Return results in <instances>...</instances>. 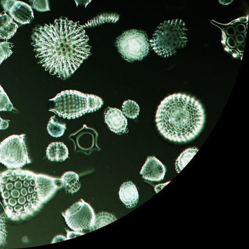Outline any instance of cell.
I'll use <instances>...</instances> for the list:
<instances>
[{
    "label": "cell",
    "mask_w": 249,
    "mask_h": 249,
    "mask_svg": "<svg viewBox=\"0 0 249 249\" xmlns=\"http://www.w3.org/2000/svg\"><path fill=\"white\" fill-rule=\"evenodd\" d=\"M79 179V176L77 173L73 171H68L63 174L60 180L62 186L64 188L66 192L72 194L80 188Z\"/></svg>",
    "instance_id": "2e32d148"
},
{
    "label": "cell",
    "mask_w": 249,
    "mask_h": 249,
    "mask_svg": "<svg viewBox=\"0 0 249 249\" xmlns=\"http://www.w3.org/2000/svg\"><path fill=\"white\" fill-rule=\"evenodd\" d=\"M155 118L157 128L165 138L185 142L195 139L201 131L205 113L195 97L178 93L169 95L161 102Z\"/></svg>",
    "instance_id": "3957f363"
},
{
    "label": "cell",
    "mask_w": 249,
    "mask_h": 249,
    "mask_svg": "<svg viewBox=\"0 0 249 249\" xmlns=\"http://www.w3.org/2000/svg\"><path fill=\"white\" fill-rule=\"evenodd\" d=\"M7 231L5 217L0 209V246L3 245L6 241Z\"/></svg>",
    "instance_id": "d4e9b609"
},
{
    "label": "cell",
    "mask_w": 249,
    "mask_h": 249,
    "mask_svg": "<svg viewBox=\"0 0 249 249\" xmlns=\"http://www.w3.org/2000/svg\"><path fill=\"white\" fill-rule=\"evenodd\" d=\"M170 181L166 182L165 183L160 184L156 185L155 187V191L156 193H158L161 189H162L166 184H167Z\"/></svg>",
    "instance_id": "f1b7e54d"
},
{
    "label": "cell",
    "mask_w": 249,
    "mask_h": 249,
    "mask_svg": "<svg viewBox=\"0 0 249 249\" xmlns=\"http://www.w3.org/2000/svg\"><path fill=\"white\" fill-rule=\"evenodd\" d=\"M115 45L122 57L130 62L142 60L149 51L147 36L141 30L124 32L117 38Z\"/></svg>",
    "instance_id": "52a82bcc"
},
{
    "label": "cell",
    "mask_w": 249,
    "mask_h": 249,
    "mask_svg": "<svg viewBox=\"0 0 249 249\" xmlns=\"http://www.w3.org/2000/svg\"><path fill=\"white\" fill-rule=\"evenodd\" d=\"M62 214L68 227L74 231L92 229L95 214L91 206L83 199L74 203Z\"/></svg>",
    "instance_id": "9c48e42d"
},
{
    "label": "cell",
    "mask_w": 249,
    "mask_h": 249,
    "mask_svg": "<svg viewBox=\"0 0 249 249\" xmlns=\"http://www.w3.org/2000/svg\"><path fill=\"white\" fill-rule=\"evenodd\" d=\"M91 0H74L77 6H80L84 7H86Z\"/></svg>",
    "instance_id": "484cf974"
},
{
    "label": "cell",
    "mask_w": 249,
    "mask_h": 249,
    "mask_svg": "<svg viewBox=\"0 0 249 249\" xmlns=\"http://www.w3.org/2000/svg\"><path fill=\"white\" fill-rule=\"evenodd\" d=\"M12 43L5 41L0 42V65L13 53Z\"/></svg>",
    "instance_id": "603a6c76"
},
{
    "label": "cell",
    "mask_w": 249,
    "mask_h": 249,
    "mask_svg": "<svg viewBox=\"0 0 249 249\" xmlns=\"http://www.w3.org/2000/svg\"><path fill=\"white\" fill-rule=\"evenodd\" d=\"M14 109L8 95L0 85V111H12Z\"/></svg>",
    "instance_id": "7402d4cb"
},
{
    "label": "cell",
    "mask_w": 249,
    "mask_h": 249,
    "mask_svg": "<svg viewBox=\"0 0 249 249\" xmlns=\"http://www.w3.org/2000/svg\"><path fill=\"white\" fill-rule=\"evenodd\" d=\"M18 25L13 18L3 12L0 14V38L8 40L16 33Z\"/></svg>",
    "instance_id": "9a60e30c"
},
{
    "label": "cell",
    "mask_w": 249,
    "mask_h": 249,
    "mask_svg": "<svg viewBox=\"0 0 249 249\" xmlns=\"http://www.w3.org/2000/svg\"><path fill=\"white\" fill-rule=\"evenodd\" d=\"M166 173V168L155 156H149L142 167L140 174L147 180L158 182L162 180Z\"/></svg>",
    "instance_id": "8fae6325"
},
{
    "label": "cell",
    "mask_w": 249,
    "mask_h": 249,
    "mask_svg": "<svg viewBox=\"0 0 249 249\" xmlns=\"http://www.w3.org/2000/svg\"><path fill=\"white\" fill-rule=\"evenodd\" d=\"M185 23L176 19L165 21L155 31L150 45L159 55L168 57L175 54L177 50L184 47L187 42Z\"/></svg>",
    "instance_id": "5b68a950"
},
{
    "label": "cell",
    "mask_w": 249,
    "mask_h": 249,
    "mask_svg": "<svg viewBox=\"0 0 249 249\" xmlns=\"http://www.w3.org/2000/svg\"><path fill=\"white\" fill-rule=\"evenodd\" d=\"M53 106L49 111L63 118L75 119L87 113L93 112L104 104L99 96L74 90L62 91L49 100Z\"/></svg>",
    "instance_id": "277c9868"
},
{
    "label": "cell",
    "mask_w": 249,
    "mask_h": 249,
    "mask_svg": "<svg viewBox=\"0 0 249 249\" xmlns=\"http://www.w3.org/2000/svg\"><path fill=\"white\" fill-rule=\"evenodd\" d=\"M222 31L221 43L233 57L242 59L247 33L248 16L239 18L228 24L212 20Z\"/></svg>",
    "instance_id": "8992f818"
},
{
    "label": "cell",
    "mask_w": 249,
    "mask_h": 249,
    "mask_svg": "<svg viewBox=\"0 0 249 249\" xmlns=\"http://www.w3.org/2000/svg\"><path fill=\"white\" fill-rule=\"evenodd\" d=\"M32 38L38 63L63 80L70 77L91 54L83 26L66 18L39 27Z\"/></svg>",
    "instance_id": "6da1fadb"
},
{
    "label": "cell",
    "mask_w": 249,
    "mask_h": 249,
    "mask_svg": "<svg viewBox=\"0 0 249 249\" xmlns=\"http://www.w3.org/2000/svg\"><path fill=\"white\" fill-rule=\"evenodd\" d=\"M67 231L68 232L67 233V239H71V238H73L75 236H77L78 235H81L82 234H84L85 233H80V232H77V231H70L67 230Z\"/></svg>",
    "instance_id": "4316f807"
},
{
    "label": "cell",
    "mask_w": 249,
    "mask_h": 249,
    "mask_svg": "<svg viewBox=\"0 0 249 249\" xmlns=\"http://www.w3.org/2000/svg\"><path fill=\"white\" fill-rule=\"evenodd\" d=\"M198 150L196 147L189 148L180 154L175 162L176 170L178 173H179L184 168Z\"/></svg>",
    "instance_id": "e0dca14e"
},
{
    "label": "cell",
    "mask_w": 249,
    "mask_h": 249,
    "mask_svg": "<svg viewBox=\"0 0 249 249\" xmlns=\"http://www.w3.org/2000/svg\"><path fill=\"white\" fill-rule=\"evenodd\" d=\"M119 18V15L114 13L103 14L88 21L82 26L83 27H90L105 22H115L118 20Z\"/></svg>",
    "instance_id": "d6986e66"
},
{
    "label": "cell",
    "mask_w": 249,
    "mask_h": 249,
    "mask_svg": "<svg viewBox=\"0 0 249 249\" xmlns=\"http://www.w3.org/2000/svg\"><path fill=\"white\" fill-rule=\"evenodd\" d=\"M25 134H14L0 143V162L8 169H18L32 161L25 142Z\"/></svg>",
    "instance_id": "ba28073f"
},
{
    "label": "cell",
    "mask_w": 249,
    "mask_h": 249,
    "mask_svg": "<svg viewBox=\"0 0 249 249\" xmlns=\"http://www.w3.org/2000/svg\"><path fill=\"white\" fill-rule=\"evenodd\" d=\"M105 122L112 132L121 134L127 131V121L123 112L117 108L108 107L105 112Z\"/></svg>",
    "instance_id": "7c38bea8"
},
{
    "label": "cell",
    "mask_w": 249,
    "mask_h": 249,
    "mask_svg": "<svg viewBox=\"0 0 249 249\" xmlns=\"http://www.w3.org/2000/svg\"><path fill=\"white\" fill-rule=\"evenodd\" d=\"M9 123L8 121L3 120L0 117V130L5 129L8 128Z\"/></svg>",
    "instance_id": "83f0119b"
},
{
    "label": "cell",
    "mask_w": 249,
    "mask_h": 249,
    "mask_svg": "<svg viewBox=\"0 0 249 249\" xmlns=\"http://www.w3.org/2000/svg\"><path fill=\"white\" fill-rule=\"evenodd\" d=\"M0 3L4 11L18 23L25 24L33 20V12L28 4L17 0H1Z\"/></svg>",
    "instance_id": "30bf717a"
},
{
    "label": "cell",
    "mask_w": 249,
    "mask_h": 249,
    "mask_svg": "<svg viewBox=\"0 0 249 249\" xmlns=\"http://www.w3.org/2000/svg\"><path fill=\"white\" fill-rule=\"evenodd\" d=\"M119 197L127 208L136 206L139 200V193L135 185L132 181L125 182L122 184L119 192Z\"/></svg>",
    "instance_id": "4fadbf2b"
},
{
    "label": "cell",
    "mask_w": 249,
    "mask_h": 249,
    "mask_svg": "<svg viewBox=\"0 0 249 249\" xmlns=\"http://www.w3.org/2000/svg\"><path fill=\"white\" fill-rule=\"evenodd\" d=\"M68 149L62 142L51 143L46 149V156L52 161H62L68 158Z\"/></svg>",
    "instance_id": "5bb4252c"
},
{
    "label": "cell",
    "mask_w": 249,
    "mask_h": 249,
    "mask_svg": "<svg viewBox=\"0 0 249 249\" xmlns=\"http://www.w3.org/2000/svg\"><path fill=\"white\" fill-rule=\"evenodd\" d=\"M219 2L223 5H228L231 3L233 0H218Z\"/></svg>",
    "instance_id": "f546056e"
},
{
    "label": "cell",
    "mask_w": 249,
    "mask_h": 249,
    "mask_svg": "<svg viewBox=\"0 0 249 249\" xmlns=\"http://www.w3.org/2000/svg\"><path fill=\"white\" fill-rule=\"evenodd\" d=\"M123 113L130 119L136 118L140 112L138 104L134 101L128 100L125 101L122 105Z\"/></svg>",
    "instance_id": "ffe728a7"
},
{
    "label": "cell",
    "mask_w": 249,
    "mask_h": 249,
    "mask_svg": "<svg viewBox=\"0 0 249 249\" xmlns=\"http://www.w3.org/2000/svg\"><path fill=\"white\" fill-rule=\"evenodd\" d=\"M32 8L39 12L50 10L48 0H30Z\"/></svg>",
    "instance_id": "cb8c5ba5"
},
{
    "label": "cell",
    "mask_w": 249,
    "mask_h": 249,
    "mask_svg": "<svg viewBox=\"0 0 249 249\" xmlns=\"http://www.w3.org/2000/svg\"><path fill=\"white\" fill-rule=\"evenodd\" d=\"M116 220V218L110 213L105 212L98 213L95 215L94 224L92 230H95Z\"/></svg>",
    "instance_id": "44dd1931"
},
{
    "label": "cell",
    "mask_w": 249,
    "mask_h": 249,
    "mask_svg": "<svg viewBox=\"0 0 249 249\" xmlns=\"http://www.w3.org/2000/svg\"><path fill=\"white\" fill-rule=\"evenodd\" d=\"M66 129V124L59 122L55 116L50 118L47 129L51 136L56 138L60 137L64 134Z\"/></svg>",
    "instance_id": "ac0fdd59"
},
{
    "label": "cell",
    "mask_w": 249,
    "mask_h": 249,
    "mask_svg": "<svg viewBox=\"0 0 249 249\" xmlns=\"http://www.w3.org/2000/svg\"><path fill=\"white\" fill-rule=\"evenodd\" d=\"M62 187L59 178L8 169L0 174V203L8 218L23 220L39 210Z\"/></svg>",
    "instance_id": "7a4b0ae2"
}]
</instances>
